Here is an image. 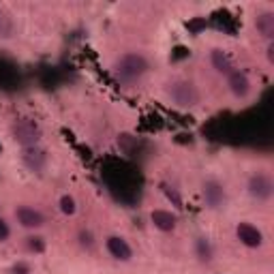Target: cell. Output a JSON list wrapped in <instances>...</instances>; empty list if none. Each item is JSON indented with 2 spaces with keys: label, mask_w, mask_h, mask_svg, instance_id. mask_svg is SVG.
I'll use <instances>...</instances> for the list:
<instances>
[{
  "label": "cell",
  "mask_w": 274,
  "mask_h": 274,
  "mask_svg": "<svg viewBox=\"0 0 274 274\" xmlns=\"http://www.w3.org/2000/svg\"><path fill=\"white\" fill-rule=\"evenodd\" d=\"M236 234H238V240H240L244 247H251V249H257L264 244V236L257 227L249 225V223H240L236 227Z\"/></svg>",
  "instance_id": "5b68a950"
},
{
  "label": "cell",
  "mask_w": 274,
  "mask_h": 274,
  "mask_svg": "<svg viewBox=\"0 0 274 274\" xmlns=\"http://www.w3.org/2000/svg\"><path fill=\"white\" fill-rule=\"evenodd\" d=\"M195 249H197V257L201 259V262H212V247H210V242L206 240V238H197V242H195Z\"/></svg>",
  "instance_id": "5bb4252c"
},
{
  "label": "cell",
  "mask_w": 274,
  "mask_h": 274,
  "mask_svg": "<svg viewBox=\"0 0 274 274\" xmlns=\"http://www.w3.org/2000/svg\"><path fill=\"white\" fill-rule=\"evenodd\" d=\"M15 216H17V221L21 223V225L28 227V229H37V227L43 225V221H45L39 210H34V208H28V206L17 208V210H15Z\"/></svg>",
  "instance_id": "52a82bcc"
},
{
  "label": "cell",
  "mask_w": 274,
  "mask_h": 274,
  "mask_svg": "<svg viewBox=\"0 0 274 274\" xmlns=\"http://www.w3.org/2000/svg\"><path fill=\"white\" fill-rule=\"evenodd\" d=\"M114 69H116V73L122 79H135L148 71V62L139 54H125L116 60V67Z\"/></svg>",
  "instance_id": "3957f363"
},
{
  "label": "cell",
  "mask_w": 274,
  "mask_h": 274,
  "mask_svg": "<svg viewBox=\"0 0 274 274\" xmlns=\"http://www.w3.org/2000/svg\"><path fill=\"white\" fill-rule=\"evenodd\" d=\"M9 238V225L4 223V219H0V242Z\"/></svg>",
  "instance_id": "ac0fdd59"
},
{
  "label": "cell",
  "mask_w": 274,
  "mask_h": 274,
  "mask_svg": "<svg viewBox=\"0 0 274 274\" xmlns=\"http://www.w3.org/2000/svg\"><path fill=\"white\" fill-rule=\"evenodd\" d=\"M11 133H13V139H15L19 146L24 148H30V146H37L39 139H41V127L34 122L32 118H17L11 127Z\"/></svg>",
  "instance_id": "6da1fadb"
},
{
  "label": "cell",
  "mask_w": 274,
  "mask_h": 274,
  "mask_svg": "<svg viewBox=\"0 0 274 274\" xmlns=\"http://www.w3.org/2000/svg\"><path fill=\"white\" fill-rule=\"evenodd\" d=\"M107 251H110V255L116 257L118 262H129L131 255H133V251L127 244V240H122V238H118V236L107 238Z\"/></svg>",
  "instance_id": "ba28073f"
},
{
  "label": "cell",
  "mask_w": 274,
  "mask_h": 274,
  "mask_svg": "<svg viewBox=\"0 0 274 274\" xmlns=\"http://www.w3.org/2000/svg\"><path fill=\"white\" fill-rule=\"evenodd\" d=\"M212 64L219 73H232V60L223 49H212Z\"/></svg>",
  "instance_id": "4fadbf2b"
},
{
  "label": "cell",
  "mask_w": 274,
  "mask_h": 274,
  "mask_svg": "<svg viewBox=\"0 0 274 274\" xmlns=\"http://www.w3.org/2000/svg\"><path fill=\"white\" fill-rule=\"evenodd\" d=\"M249 193L255 199H259V201L270 199V195H272V180L268 176H264V174L251 176V180H249Z\"/></svg>",
  "instance_id": "277c9868"
},
{
  "label": "cell",
  "mask_w": 274,
  "mask_h": 274,
  "mask_svg": "<svg viewBox=\"0 0 274 274\" xmlns=\"http://www.w3.org/2000/svg\"><path fill=\"white\" fill-rule=\"evenodd\" d=\"M21 158H24V163H26L32 171H41L43 165H45V152H43V150H39L37 146L24 148V154H21Z\"/></svg>",
  "instance_id": "30bf717a"
},
{
  "label": "cell",
  "mask_w": 274,
  "mask_h": 274,
  "mask_svg": "<svg viewBox=\"0 0 274 274\" xmlns=\"http://www.w3.org/2000/svg\"><path fill=\"white\" fill-rule=\"evenodd\" d=\"M167 95L178 107H193V105H197V101H199L197 88L191 82H186V79L171 82L167 86Z\"/></svg>",
  "instance_id": "7a4b0ae2"
},
{
  "label": "cell",
  "mask_w": 274,
  "mask_h": 274,
  "mask_svg": "<svg viewBox=\"0 0 274 274\" xmlns=\"http://www.w3.org/2000/svg\"><path fill=\"white\" fill-rule=\"evenodd\" d=\"M163 193H165V195H167L171 201H174V206H176V208H182V199H180V195H178V193H176L174 189H171V186L163 184Z\"/></svg>",
  "instance_id": "e0dca14e"
},
{
  "label": "cell",
  "mask_w": 274,
  "mask_h": 274,
  "mask_svg": "<svg viewBox=\"0 0 274 274\" xmlns=\"http://www.w3.org/2000/svg\"><path fill=\"white\" fill-rule=\"evenodd\" d=\"M204 199H206L208 208L216 210V208H221L225 204V189H223L216 180H208L204 184Z\"/></svg>",
  "instance_id": "8992f818"
},
{
  "label": "cell",
  "mask_w": 274,
  "mask_h": 274,
  "mask_svg": "<svg viewBox=\"0 0 274 274\" xmlns=\"http://www.w3.org/2000/svg\"><path fill=\"white\" fill-rule=\"evenodd\" d=\"M255 26H257V30H259V34H262V37L272 39V37H274V13H272V11L259 13L257 19H255Z\"/></svg>",
  "instance_id": "8fae6325"
},
{
  "label": "cell",
  "mask_w": 274,
  "mask_h": 274,
  "mask_svg": "<svg viewBox=\"0 0 274 274\" xmlns=\"http://www.w3.org/2000/svg\"><path fill=\"white\" fill-rule=\"evenodd\" d=\"M229 88H232V92L236 97L244 99L251 92V82H249L247 75L240 73V71H232V73H229Z\"/></svg>",
  "instance_id": "9c48e42d"
},
{
  "label": "cell",
  "mask_w": 274,
  "mask_h": 274,
  "mask_svg": "<svg viewBox=\"0 0 274 274\" xmlns=\"http://www.w3.org/2000/svg\"><path fill=\"white\" fill-rule=\"evenodd\" d=\"M150 219H152L154 227L161 229V232H171V229L176 227V216L171 212H165V210H154L150 214Z\"/></svg>",
  "instance_id": "7c38bea8"
},
{
  "label": "cell",
  "mask_w": 274,
  "mask_h": 274,
  "mask_svg": "<svg viewBox=\"0 0 274 274\" xmlns=\"http://www.w3.org/2000/svg\"><path fill=\"white\" fill-rule=\"evenodd\" d=\"M28 249L34 251V253H43V251H45V242H43V238H39V236H30L28 238Z\"/></svg>",
  "instance_id": "2e32d148"
},
{
  "label": "cell",
  "mask_w": 274,
  "mask_h": 274,
  "mask_svg": "<svg viewBox=\"0 0 274 274\" xmlns=\"http://www.w3.org/2000/svg\"><path fill=\"white\" fill-rule=\"evenodd\" d=\"M60 210L64 212V214H75V199L71 197V195H62L60 197Z\"/></svg>",
  "instance_id": "9a60e30c"
},
{
  "label": "cell",
  "mask_w": 274,
  "mask_h": 274,
  "mask_svg": "<svg viewBox=\"0 0 274 274\" xmlns=\"http://www.w3.org/2000/svg\"><path fill=\"white\" fill-rule=\"evenodd\" d=\"M13 272H15V274H28V266H24V264H17L15 268H13Z\"/></svg>",
  "instance_id": "d6986e66"
}]
</instances>
